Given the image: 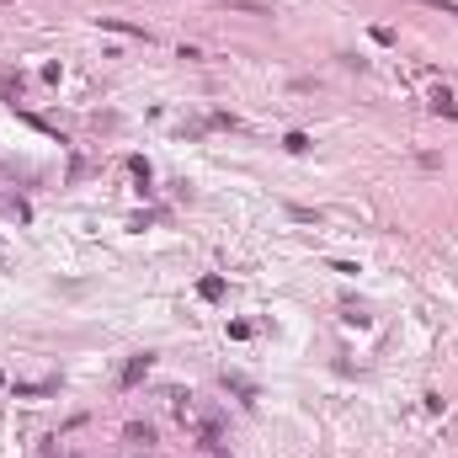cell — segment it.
<instances>
[{"label":"cell","mask_w":458,"mask_h":458,"mask_svg":"<svg viewBox=\"0 0 458 458\" xmlns=\"http://www.w3.org/2000/svg\"><path fill=\"white\" fill-rule=\"evenodd\" d=\"M426 6H432V11H442V17H458V6H453V0H426Z\"/></svg>","instance_id":"obj_3"},{"label":"cell","mask_w":458,"mask_h":458,"mask_svg":"<svg viewBox=\"0 0 458 458\" xmlns=\"http://www.w3.org/2000/svg\"><path fill=\"white\" fill-rule=\"evenodd\" d=\"M432 107H437V112H448V118H458V101H453V91H432Z\"/></svg>","instance_id":"obj_1"},{"label":"cell","mask_w":458,"mask_h":458,"mask_svg":"<svg viewBox=\"0 0 458 458\" xmlns=\"http://www.w3.org/2000/svg\"><path fill=\"white\" fill-rule=\"evenodd\" d=\"M144 373H149V357H134V362H128V373H123V384H139Z\"/></svg>","instance_id":"obj_2"}]
</instances>
